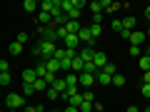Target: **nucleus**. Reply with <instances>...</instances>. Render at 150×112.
I'll use <instances>...</instances> for the list:
<instances>
[{
  "mask_svg": "<svg viewBox=\"0 0 150 112\" xmlns=\"http://www.w3.org/2000/svg\"><path fill=\"white\" fill-rule=\"evenodd\" d=\"M90 8H93V13H103V0H93Z\"/></svg>",
  "mask_w": 150,
  "mask_h": 112,
  "instance_id": "bb28decb",
  "label": "nucleus"
},
{
  "mask_svg": "<svg viewBox=\"0 0 150 112\" xmlns=\"http://www.w3.org/2000/svg\"><path fill=\"white\" fill-rule=\"evenodd\" d=\"M65 15H68V20H78V18H80V8H73V10L65 13Z\"/></svg>",
  "mask_w": 150,
  "mask_h": 112,
  "instance_id": "a878e982",
  "label": "nucleus"
},
{
  "mask_svg": "<svg viewBox=\"0 0 150 112\" xmlns=\"http://www.w3.org/2000/svg\"><path fill=\"white\" fill-rule=\"evenodd\" d=\"M145 35H148V37H150V25H148V30H145Z\"/></svg>",
  "mask_w": 150,
  "mask_h": 112,
  "instance_id": "79ce46f5",
  "label": "nucleus"
},
{
  "mask_svg": "<svg viewBox=\"0 0 150 112\" xmlns=\"http://www.w3.org/2000/svg\"><path fill=\"white\" fill-rule=\"evenodd\" d=\"M15 43L25 45V43H28V32H18V37H15Z\"/></svg>",
  "mask_w": 150,
  "mask_h": 112,
  "instance_id": "7c9ffc66",
  "label": "nucleus"
},
{
  "mask_svg": "<svg viewBox=\"0 0 150 112\" xmlns=\"http://www.w3.org/2000/svg\"><path fill=\"white\" fill-rule=\"evenodd\" d=\"M78 82H80L83 87H93V85H95V77L88 75V72H80V75H78Z\"/></svg>",
  "mask_w": 150,
  "mask_h": 112,
  "instance_id": "6e6552de",
  "label": "nucleus"
},
{
  "mask_svg": "<svg viewBox=\"0 0 150 112\" xmlns=\"http://www.w3.org/2000/svg\"><path fill=\"white\" fill-rule=\"evenodd\" d=\"M63 112H80V110H78V107H73V105H68V107H65Z\"/></svg>",
  "mask_w": 150,
  "mask_h": 112,
  "instance_id": "4c0bfd02",
  "label": "nucleus"
},
{
  "mask_svg": "<svg viewBox=\"0 0 150 112\" xmlns=\"http://www.w3.org/2000/svg\"><path fill=\"white\" fill-rule=\"evenodd\" d=\"M148 57H150V50H148Z\"/></svg>",
  "mask_w": 150,
  "mask_h": 112,
  "instance_id": "c03bdc74",
  "label": "nucleus"
},
{
  "mask_svg": "<svg viewBox=\"0 0 150 112\" xmlns=\"http://www.w3.org/2000/svg\"><path fill=\"white\" fill-rule=\"evenodd\" d=\"M45 92H48V97H50V100H58V97H60V92L55 90V87H48Z\"/></svg>",
  "mask_w": 150,
  "mask_h": 112,
  "instance_id": "c756f323",
  "label": "nucleus"
},
{
  "mask_svg": "<svg viewBox=\"0 0 150 112\" xmlns=\"http://www.w3.org/2000/svg\"><path fill=\"white\" fill-rule=\"evenodd\" d=\"M38 20L43 22V25H50V22H53V15H50V13H43V10H40V13H38Z\"/></svg>",
  "mask_w": 150,
  "mask_h": 112,
  "instance_id": "6ab92c4d",
  "label": "nucleus"
},
{
  "mask_svg": "<svg viewBox=\"0 0 150 112\" xmlns=\"http://www.w3.org/2000/svg\"><path fill=\"white\" fill-rule=\"evenodd\" d=\"M78 110H80V112H95V105H93V102H83Z\"/></svg>",
  "mask_w": 150,
  "mask_h": 112,
  "instance_id": "393cba45",
  "label": "nucleus"
},
{
  "mask_svg": "<svg viewBox=\"0 0 150 112\" xmlns=\"http://www.w3.org/2000/svg\"><path fill=\"white\" fill-rule=\"evenodd\" d=\"M45 67H48V72H50V75H55V72H58V70H60V60L50 57L48 62H45Z\"/></svg>",
  "mask_w": 150,
  "mask_h": 112,
  "instance_id": "ddd939ff",
  "label": "nucleus"
},
{
  "mask_svg": "<svg viewBox=\"0 0 150 112\" xmlns=\"http://www.w3.org/2000/svg\"><path fill=\"white\" fill-rule=\"evenodd\" d=\"M65 85H68V90H78V87H80V82H78V75L70 72L68 77H65Z\"/></svg>",
  "mask_w": 150,
  "mask_h": 112,
  "instance_id": "9b49d317",
  "label": "nucleus"
},
{
  "mask_svg": "<svg viewBox=\"0 0 150 112\" xmlns=\"http://www.w3.org/2000/svg\"><path fill=\"white\" fill-rule=\"evenodd\" d=\"M143 112H150V107H145V110H143Z\"/></svg>",
  "mask_w": 150,
  "mask_h": 112,
  "instance_id": "37998d69",
  "label": "nucleus"
},
{
  "mask_svg": "<svg viewBox=\"0 0 150 112\" xmlns=\"http://www.w3.org/2000/svg\"><path fill=\"white\" fill-rule=\"evenodd\" d=\"M38 48H40V60H45V62L55 55V43H45L43 40V43H38Z\"/></svg>",
  "mask_w": 150,
  "mask_h": 112,
  "instance_id": "f03ea898",
  "label": "nucleus"
},
{
  "mask_svg": "<svg viewBox=\"0 0 150 112\" xmlns=\"http://www.w3.org/2000/svg\"><path fill=\"white\" fill-rule=\"evenodd\" d=\"M10 70V65H8V60H0V72H8Z\"/></svg>",
  "mask_w": 150,
  "mask_h": 112,
  "instance_id": "72a5a7b5",
  "label": "nucleus"
},
{
  "mask_svg": "<svg viewBox=\"0 0 150 112\" xmlns=\"http://www.w3.org/2000/svg\"><path fill=\"white\" fill-rule=\"evenodd\" d=\"M35 80H38V75H35V70H33V67H25V70H23V82L33 85Z\"/></svg>",
  "mask_w": 150,
  "mask_h": 112,
  "instance_id": "9d476101",
  "label": "nucleus"
},
{
  "mask_svg": "<svg viewBox=\"0 0 150 112\" xmlns=\"http://www.w3.org/2000/svg\"><path fill=\"white\" fill-rule=\"evenodd\" d=\"M0 112H3V110H0Z\"/></svg>",
  "mask_w": 150,
  "mask_h": 112,
  "instance_id": "de8ad7c7",
  "label": "nucleus"
},
{
  "mask_svg": "<svg viewBox=\"0 0 150 112\" xmlns=\"http://www.w3.org/2000/svg\"><path fill=\"white\" fill-rule=\"evenodd\" d=\"M93 62H95V67H98V70H103V67L108 65V57H105V52L95 50V57H93Z\"/></svg>",
  "mask_w": 150,
  "mask_h": 112,
  "instance_id": "1a4fd4ad",
  "label": "nucleus"
},
{
  "mask_svg": "<svg viewBox=\"0 0 150 112\" xmlns=\"http://www.w3.org/2000/svg\"><path fill=\"white\" fill-rule=\"evenodd\" d=\"M88 30H90L93 40H95V37H98V35H100V32H103V27H100V25H90V27H88Z\"/></svg>",
  "mask_w": 150,
  "mask_h": 112,
  "instance_id": "cd10ccee",
  "label": "nucleus"
},
{
  "mask_svg": "<svg viewBox=\"0 0 150 112\" xmlns=\"http://www.w3.org/2000/svg\"><path fill=\"white\" fill-rule=\"evenodd\" d=\"M23 102H25V97H23V95H18V92H10V95L3 100V105L10 107V110H18V107H23Z\"/></svg>",
  "mask_w": 150,
  "mask_h": 112,
  "instance_id": "f257e3e1",
  "label": "nucleus"
},
{
  "mask_svg": "<svg viewBox=\"0 0 150 112\" xmlns=\"http://www.w3.org/2000/svg\"><path fill=\"white\" fill-rule=\"evenodd\" d=\"M145 20H148V22H150V5H148V8H145Z\"/></svg>",
  "mask_w": 150,
  "mask_h": 112,
  "instance_id": "ea45409f",
  "label": "nucleus"
},
{
  "mask_svg": "<svg viewBox=\"0 0 150 112\" xmlns=\"http://www.w3.org/2000/svg\"><path fill=\"white\" fill-rule=\"evenodd\" d=\"M125 112H140V107H135V105H133V107H128Z\"/></svg>",
  "mask_w": 150,
  "mask_h": 112,
  "instance_id": "a19ab883",
  "label": "nucleus"
},
{
  "mask_svg": "<svg viewBox=\"0 0 150 112\" xmlns=\"http://www.w3.org/2000/svg\"><path fill=\"white\" fill-rule=\"evenodd\" d=\"M140 52H143V50H140V48H135V45L130 48V55H133V57H140Z\"/></svg>",
  "mask_w": 150,
  "mask_h": 112,
  "instance_id": "f704fd0d",
  "label": "nucleus"
},
{
  "mask_svg": "<svg viewBox=\"0 0 150 112\" xmlns=\"http://www.w3.org/2000/svg\"><path fill=\"white\" fill-rule=\"evenodd\" d=\"M143 82H145V85H150V70L145 72V80H143Z\"/></svg>",
  "mask_w": 150,
  "mask_h": 112,
  "instance_id": "58836bf2",
  "label": "nucleus"
},
{
  "mask_svg": "<svg viewBox=\"0 0 150 112\" xmlns=\"http://www.w3.org/2000/svg\"><path fill=\"white\" fill-rule=\"evenodd\" d=\"M95 82H98V85H112V77L105 75V72H98L95 75Z\"/></svg>",
  "mask_w": 150,
  "mask_h": 112,
  "instance_id": "4468645a",
  "label": "nucleus"
},
{
  "mask_svg": "<svg viewBox=\"0 0 150 112\" xmlns=\"http://www.w3.org/2000/svg\"><path fill=\"white\" fill-rule=\"evenodd\" d=\"M53 112H60V110H53Z\"/></svg>",
  "mask_w": 150,
  "mask_h": 112,
  "instance_id": "a18cd8bd",
  "label": "nucleus"
},
{
  "mask_svg": "<svg viewBox=\"0 0 150 112\" xmlns=\"http://www.w3.org/2000/svg\"><path fill=\"white\" fill-rule=\"evenodd\" d=\"M10 82H13L10 72H0V87H3V85H10Z\"/></svg>",
  "mask_w": 150,
  "mask_h": 112,
  "instance_id": "5701e85b",
  "label": "nucleus"
},
{
  "mask_svg": "<svg viewBox=\"0 0 150 112\" xmlns=\"http://www.w3.org/2000/svg\"><path fill=\"white\" fill-rule=\"evenodd\" d=\"M50 87H55V90H58L60 95H63V92L68 90V85H65V77H63V80H60V77H55V82H53V85H50Z\"/></svg>",
  "mask_w": 150,
  "mask_h": 112,
  "instance_id": "2eb2a0df",
  "label": "nucleus"
},
{
  "mask_svg": "<svg viewBox=\"0 0 150 112\" xmlns=\"http://www.w3.org/2000/svg\"><path fill=\"white\" fill-rule=\"evenodd\" d=\"M100 72H105V75H110V77H112V75H115V65H112V62H108L105 67L100 70Z\"/></svg>",
  "mask_w": 150,
  "mask_h": 112,
  "instance_id": "c85d7f7f",
  "label": "nucleus"
},
{
  "mask_svg": "<svg viewBox=\"0 0 150 112\" xmlns=\"http://www.w3.org/2000/svg\"><path fill=\"white\" fill-rule=\"evenodd\" d=\"M0 105H3V100H0Z\"/></svg>",
  "mask_w": 150,
  "mask_h": 112,
  "instance_id": "49530a36",
  "label": "nucleus"
},
{
  "mask_svg": "<svg viewBox=\"0 0 150 112\" xmlns=\"http://www.w3.org/2000/svg\"><path fill=\"white\" fill-rule=\"evenodd\" d=\"M83 102H93V92H90V90L83 92Z\"/></svg>",
  "mask_w": 150,
  "mask_h": 112,
  "instance_id": "c9c22d12",
  "label": "nucleus"
},
{
  "mask_svg": "<svg viewBox=\"0 0 150 112\" xmlns=\"http://www.w3.org/2000/svg\"><path fill=\"white\" fill-rule=\"evenodd\" d=\"M33 85H35V92H43V90H48V82H45V80H35Z\"/></svg>",
  "mask_w": 150,
  "mask_h": 112,
  "instance_id": "b1692460",
  "label": "nucleus"
},
{
  "mask_svg": "<svg viewBox=\"0 0 150 112\" xmlns=\"http://www.w3.org/2000/svg\"><path fill=\"white\" fill-rule=\"evenodd\" d=\"M138 65H140V70H143V72H148V70H150V57H148V55H140Z\"/></svg>",
  "mask_w": 150,
  "mask_h": 112,
  "instance_id": "f3484780",
  "label": "nucleus"
},
{
  "mask_svg": "<svg viewBox=\"0 0 150 112\" xmlns=\"http://www.w3.org/2000/svg\"><path fill=\"white\" fill-rule=\"evenodd\" d=\"M40 32H43V40L45 43H55L58 40V27L50 22V25H45V27H40Z\"/></svg>",
  "mask_w": 150,
  "mask_h": 112,
  "instance_id": "7ed1b4c3",
  "label": "nucleus"
},
{
  "mask_svg": "<svg viewBox=\"0 0 150 112\" xmlns=\"http://www.w3.org/2000/svg\"><path fill=\"white\" fill-rule=\"evenodd\" d=\"M33 92H35V85H28V82H23V97H30Z\"/></svg>",
  "mask_w": 150,
  "mask_h": 112,
  "instance_id": "4be33fe9",
  "label": "nucleus"
},
{
  "mask_svg": "<svg viewBox=\"0 0 150 112\" xmlns=\"http://www.w3.org/2000/svg\"><path fill=\"white\" fill-rule=\"evenodd\" d=\"M38 8H40V5H38L35 0H25V3H23V10H28V13H35Z\"/></svg>",
  "mask_w": 150,
  "mask_h": 112,
  "instance_id": "a211bd4d",
  "label": "nucleus"
},
{
  "mask_svg": "<svg viewBox=\"0 0 150 112\" xmlns=\"http://www.w3.org/2000/svg\"><path fill=\"white\" fill-rule=\"evenodd\" d=\"M140 95L150 100V85H145V82H143V87H140Z\"/></svg>",
  "mask_w": 150,
  "mask_h": 112,
  "instance_id": "2f4dec72",
  "label": "nucleus"
},
{
  "mask_svg": "<svg viewBox=\"0 0 150 112\" xmlns=\"http://www.w3.org/2000/svg\"><path fill=\"white\" fill-rule=\"evenodd\" d=\"M78 57H80L83 62H90V60L95 57V48H90V45H83L80 52H78Z\"/></svg>",
  "mask_w": 150,
  "mask_h": 112,
  "instance_id": "20e7f679",
  "label": "nucleus"
},
{
  "mask_svg": "<svg viewBox=\"0 0 150 112\" xmlns=\"http://www.w3.org/2000/svg\"><path fill=\"white\" fill-rule=\"evenodd\" d=\"M112 85H115V87H123V85H125V75L115 72V75H112Z\"/></svg>",
  "mask_w": 150,
  "mask_h": 112,
  "instance_id": "412c9836",
  "label": "nucleus"
},
{
  "mask_svg": "<svg viewBox=\"0 0 150 112\" xmlns=\"http://www.w3.org/2000/svg\"><path fill=\"white\" fill-rule=\"evenodd\" d=\"M78 40H80L83 45H90V48H95V45H93V35H90V30H88V27H80V32H78Z\"/></svg>",
  "mask_w": 150,
  "mask_h": 112,
  "instance_id": "423d86ee",
  "label": "nucleus"
},
{
  "mask_svg": "<svg viewBox=\"0 0 150 112\" xmlns=\"http://www.w3.org/2000/svg\"><path fill=\"white\" fill-rule=\"evenodd\" d=\"M145 37H148V35H145V30H133V32H130V37H128V40H130V43L135 45V48H140V45L145 43Z\"/></svg>",
  "mask_w": 150,
  "mask_h": 112,
  "instance_id": "39448f33",
  "label": "nucleus"
},
{
  "mask_svg": "<svg viewBox=\"0 0 150 112\" xmlns=\"http://www.w3.org/2000/svg\"><path fill=\"white\" fill-rule=\"evenodd\" d=\"M83 67H85V62H83V60L78 57V55H75V57H73V65H70V72L80 75V72H83Z\"/></svg>",
  "mask_w": 150,
  "mask_h": 112,
  "instance_id": "f8f14e48",
  "label": "nucleus"
},
{
  "mask_svg": "<svg viewBox=\"0 0 150 112\" xmlns=\"http://www.w3.org/2000/svg\"><path fill=\"white\" fill-rule=\"evenodd\" d=\"M40 110H43L40 105H35V107H25V112H40Z\"/></svg>",
  "mask_w": 150,
  "mask_h": 112,
  "instance_id": "e433bc0d",
  "label": "nucleus"
},
{
  "mask_svg": "<svg viewBox=\"0 0 150 112\" xmlns=\"http://www.w3.org/2000/svg\"><path fill=\"white\" fill-rule=\"evenodd\" d=\"M112 30H115V32H123V20H112Z\"/></svg>",
  "mask_w": 150,
  "mask_h": 112,
  "instance_id": "473e14b6",
  "label": "nucleus"
},
{
  "mask_svg": "<svg viewBox=\"0 0 150 112\" xmlns=\"http://www.w3.org/2000/svg\"><path fill=\"white\" fill-rule=\"evenodd\" d=\"M83 72H88V75H93V77H95V75L100 72V70H98V67H95V62L90 60V62H85V67H83Z\"/></svg>",
  "mask_w": 150,
  "mask_h": 112,
  "instance_id": "dca6fc26",
  "label": "nucleus"
},
{
  "mask_svg": "<svg viewBox=\"0 0 150 112\" xmlns=\"http://www.w3.org/2000/svg\"><path fill=\"white\" fill-rule=\"evenodd\" d=\"M63 43L68 50H75V48H80V40H78V35H65L63 37Z\"/></svg>",
  "mask_w": 150,
  "mask_h": 112,
  "instance_id": "0eeeda50",
  "label": "nucleus"
},
{
  "mask_svg": "<svg viewBox=\"0 0 150 112\" xmlns=\"http://www.w3.org/2000/svg\"><path fill=\"white\" fill-rule=\"evenodd\" d=\"M8 52H10V55H20V52H23V45L13 40V43H10V48H8Z\"/></svg>",
  "mask_w": 150,
  "mask_h": 112,
  "instance_id": "aec40b11",
  "label": "nucleus"
}]
</instances>
